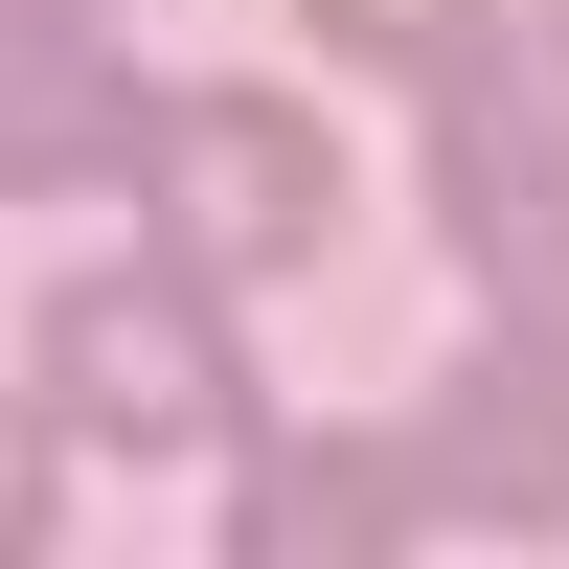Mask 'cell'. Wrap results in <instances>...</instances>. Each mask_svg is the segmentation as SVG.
<instances>
[{"label": "cell", "mask_w": 569, "mask_h": 569, "mask_svg": "<svg viewBox=\"0 0 569 569\" xmlns=\"http://www.w3.org/2000/svg\"><path fill=\"white\" fill-rule=\"evenodd\" d=\"M46 410L114 456H228L251 433V365H228V273L137 251V273H69L46 297Z\"/></svg>", "instance_id": "obj_1"}, {"label": "cell", "mask_w": 569, "mask_h": 569, "mask_svg": "<svg viewBox=\"0 0 569 569\" xmlns=\"http://www.w3.org/2000/svg\"><path fill=\"white\" fill-rule=\"evenodd\" d=\"M137 206H160V251L182 273H297L319 228H342V160H319V114L297 91H160L137 114Z\"/></svg>", "instance_id": "obj_2"}, {"label": "cell", "mask_w": 569, "mask_h": 569, "mask_svg": "<svg viewBox=\"0 0 569 569\" xmlns=\"http://www.w3.org/2000/svg\"><path fill=\"white\" fill-rule=\"evenodd\" d=\"M433 206L479 273L569 251V0H501L479 46H456V114H433Z\"/></svg>", "instance_id": "obj_3"}, {"label": "cell", "mask_w": 569, "mask_h": 569, "mask_svg": "<svg viewBox=\"0 0 569 569\" xmlns=\"http://www.w3.org/2000/svg\"><path fill=\"white\" fill-rule=\"evenodd\" d=\"M410 479H433L456 525H569V365L479 319V365L410 410Z\"/></svg>", "instance_id": "obj_4"}, {"label": "cell", "mask_w": 569, "mask_h": 569, "mask_svg": "<svg viewBox=\"0 0 569 569\" xmlns=\"http://www.w3.org/2000/svg\"><path fill=\"white\" fill-rule=\"evenodd\" d=\"M160 91L91 46V0H0V182H137Z\"/></svg>", "instance_id": "obj_5"}, {"label": "cell", "mask_w": 569, "mask_h": 569, "mask_svg": "<svg viewBox=\"0 0 569 569\" xmlns=\"http://www.w3.org/2000/svg\"><path fill=\"white\" fill-rule=\"evenodd\" d=\"M410 501H433L410 433H297L251 501H228V547H251V569H342V547H410Z\"/></svg>", "instance_id": "obj_6"}, {"label": "cell", "mask_w": 569, "mask_h": 569, "mask_svg": "<svg viewBox=\"0 0 569 569\" xmlns=\"http://www.w3.org/2000/svg\"><path fill=\"white\" fill-rule=\"evenodd\" d=\"M297 23H319V46H365V69H456L501 0H297Z\"/></svg>", "instance_id": "obj_7"}, {"label": "cell", "mask_w": 569, "mask_h": 569, "mask_svg": "<svg viewBox=\"0 0 569 569\" xmlns=\"http://www.w3.org/2000/svg\"><path fill=\"white\" fill-rule=\"evenodd\" d=\"M46 433H69V410H46V388L0 410V547H46Z\"/></svg>", "instance_id": "obj_8"}]
</instances>
